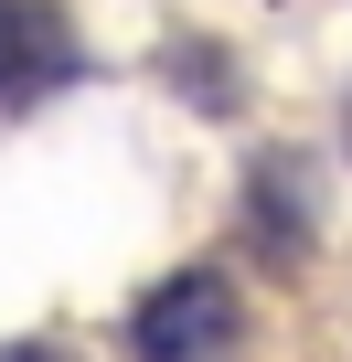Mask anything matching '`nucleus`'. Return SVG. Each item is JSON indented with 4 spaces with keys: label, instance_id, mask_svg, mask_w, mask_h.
<instances>
[{
    "label": "nucleus",
    "instance_id": "7ed1b4c3",
    "mask_svg": "<svg viewBox=\"0 0 352 362\" xmlns=\"http://www.w3.org/2000/svg\"><path fill=\"white\" fill-rule=\"evenodd\" d=\"M0 362H54V351H0Z\"/></svg>",
    "mask_w": 352,
    "mask_h": 362
},
{
    "label": "nucleus",
    "instance_id": "f257e3e1",
    "mask_svg": "<svg viewBox=\"0 0 352 362\" xmlns=\"http://www.w3.org/2000/svg\"><path fill=\"white\" fill-rule=\"evenodd\" d=\"M225 330H235V288H225V277H171V288L128 320V341H139L149 362H214Z\"/></svg>",
    "mask_w": 352,
    "mask_h": 362
},
{
    "label": "nucleus",
    "instance_id": "f03ea898",
    "mask_svg": "<svg viewBox=\"0 0 352 362\" xmlns=\"http://www.w3.org/2000/svg\"><path fill=\"white\" fill-rule=\"evenodd\" d=\"M22 64H64L54 54V22L33 11V0H0V86H11Z\"/></svg>",
    "mask_w": 352,
    "mask_h": 362
}]
</instances>
